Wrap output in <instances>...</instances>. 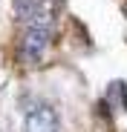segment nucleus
Segmentation results:
<instances>
[{
	"label": "nucleus",
	"instance_id": "f257e3e1",
	"mask_svg": "<svg viewBox=\"0 0 127 132\" xmlns=\"http://www.w3.org/2000/svg\"><path fill=\"white\" fill-rule=\"evenodd\" d=\"M49 40H52V17L49 14H40L35 20H26L23 23V37H20V55L29 66L40 63L49 49Z\"/></svg>",
	"mask_w": 127,
	"mask_h": 132
},
{
	"label": "nucleus",
	"instance_id": "f03ea898",
	"mask_svg": "<svg viewBox=\"0 0 127 132\" xmlns=\"http://www.w3.org/2000/svg\"><path fill=\"white\" fill-rule=\"evenodd\" d=\"M23 132H61L58 112H55L49 103H35L29 112H26Z\"/></svg>",
	"mask_w": 127,
	"mask_h": 132
},
{
	"label": "nucleus",
	"instance_id": "7ed1b4c3",
	"mask_svg": "<svg viewBox=\"0 0 127 132\" xmlns=\"http://www.w3.org/2000/svg\"><path fill=\"white\" fill-rule=\"evenodd\" d=\"M15 12H17V17L23 20V23L40 17V14H49L46 0H15Z\"/></svg>",
	"mask_w": 127,
	"mask_h": 132
},
{
	"label": "nucleus",
	"instance_id": "20e7f679",
	"mask_svg": "<svg viewBox=\"0 0 127 132\" xmlns=\"http://www.w3.org/2000/svg\"><path fill=\"white\" fill-rule=\"evenodd\" d=\"M107 101H110L113 109H124V106H127V86H124V80L110 83V89H107Z\"/></svg>",
	"mask_w": 127,
	"mask_h": 132
}]
</instances>
